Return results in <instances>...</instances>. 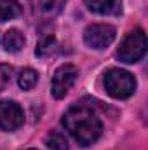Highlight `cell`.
Listing matches in <instances>:
<instances>
[{
    "mask_svg": "<svg viewBox=\"0 0 148 150\" xmlns=\"http://www.w3.org/2000/svg\"><path fill=\"white\" fill-rule=\"evenodd\" d=\"M63 124L82 147L92 145L94 142H98V138L103 133V124L99 117L92 112L91 107L84 103L70 107L63 117Z\"/></svg>",
    "mask_w": 148,
    "mask_h": 150,
    "instance_id": "6da1fadb",
    "label": "cell"
},
{
    "mask_svg": "<svg viewBox=\"0 0 148 150\" xmlns=\"http://www.w3.org/2000/svg\"><path fill=\"white\" fill-rule=\"evenodd\" d=\"M56 49H58L56 40H54L52 37H47V38H44V40L38 44L37 56L38 58H49V56H52V54L56 52Z\"/></svg>",
    "mask_w": 148,
    "mask_h": 150,
    "instance_id": "7c38bea8",
    "label": "cell"
},
{
    "mask_svg": "<svg viewBox=\"0 0 148 150\" xmlns=\"http://www.w3.org/2000/svg\"><path fill=\"white\" fill-rule=\"evenodd\" d=\"M147 52V37L143 30H132L129 32L125 38L120 42L117 49V58L124 63H136L140 61Z\"/></svg>",
    "mask_w": 148,
    "mask_h": 150,
    "instance_id": "3957f363",
    "label": "cell"
},
{
    "mask_svg": "<svg viewBox=\"0 0 148 150\" xmlns=\"http://www.w3.org/2000/svg\"><path fill=\"white\" fill-rule=\"evenodd\" d=\"M84 40L89 47L92 49H106L111 42L115 40V28L105 23H96L87 26V30L84 32Z\"/></svg>",
    "mask_w": 148,
    "mask_h": 150,
    "instance_id": "277c9868",
    "label": "cell"
},
{
    "mask_svg": "<svg viewBox=\"0 0 148 150\" xmlns=\"http://www.w3.org/2000/svg\"><path fill=\"white\" fill-rule=\"evenodd\" d=\"M78 70L75 65H61L52 77V94L54 98L61 100L68 94V91L72 89V86L77 80Z\"/></svg>",
    "mask_w": 148,
    "mask_h": 150,
    "instance_id": "8992f818",
    "label": "cell"
},
{
    "mask_svg": "<svg viewBox=\"0 0 148 150\" xmlns=\"http://www.w3.org/2000/svg\"><path fill=\"white\" fill-rule=\"evenodd\" d=\"M25 122V113L21 107L9 100H0V129L12 133L19 129Z\"/></svg>",
    "mask_w": 148,
    "mask_h": 150,
    "instance_id": "5b68a950",
    "label": "cell"
},
{
    "mask_svg": "<svg viewBox=\"0 0 148 150\" xmlns=\"http://www.w3.org/2000/svg\"><path fill=\"white\" fill-rule=\"evenodd\" d=\"M25 42H26L25 35L19 30H9V32H5V35L2 38L4 49L7 52H19L25 47Z\"/></svg>",
    "mask_w": 148,
    "mask_h": 150,
    "instance_id": "ba28073f",
    "label": "cell"
},
{
    "mask_svg": "<svg viewBox=\"0 0 148 150\" xmlns=\"http://www.w3.org/2000/svg\"><path fill=\"white\" fill-rule=\"evenodd\" d=\"M105 89L115 100H127L136 91V79L125 70L111 68L105 74Z\"/></svg>",
    "mask_w": 148,
    "mask_h": 150,
    "instance_id": "7a4b0ae2",
    "label": "cell"
},
{
    "mask_svg": "<svg viewBox=\"0 0 148 150\" xmlns=\"http://www.w3.org/2000/svg\"><path fill=\"white\" fill-rule=\"evenodd\" d=\"M37 82H38V74L35 72V70H32V68L21 70V74H19V77H18V84H19V87L25 89V91L33 89V87L37 86Z\"/></svg>",
    "mask_w": 148,
    "mask_h": 150,
    "instance_id": "30bf717a",
    "label": "cell"
},
{
    "mask_svg": "<svg viewBox=\"0 0 148 150\" xmlns=\"http://www.w3.org/2000/svg\"><path fill=\"white\" fill-rule=\"evenodd\" d=\"M21 14V5L14 0H0V21L14 19Z\"/></svg>",
    "mask_w": 148,
    "mask_h": 150,
    "instance_id": "9c48e42d",
    "label": "cell"
},
{
    "mask_svg": "<svg viewBox=\"0 0 148 150\" xmlns=\"http://www.w3.org/2000/svg\"><path fill=\"white\" fill-rule=\"evenodd\" d=\"M11 75H12V67L0 63V91H4L7 87V84L11 82Z\"/></svg>",
    "mask_w": 148,
    "mask_h": 150,
    "instance_id": "4fadbf2b",
    "label": "cell"
},
{
    "mask_svg": "<svg viewBox=\"0 0 148 150\" xmlns=\"http://www.w3.org/2000/svg\"><path fill=\"white\" fill-rule=\"evenodd\" d=\"M89 11L103 16H117L122 12V0H85Z\"/></svg>",
    "mask_w": 148,
    "mask_h": 150,
    "instance_id": "52a82bcc",
    "label": "cell"
},
{
    "mask_svg": "<svg viewBox=\"0 0 148 150\" xmlns=\"http://www.w3.org/2000/svg\"><path fill=\"white\" fill-rule=\"evenodd\" d=\"M45 143H47V147L51 150H68V142H66V138H65L61 133H56V131H52L51 134H47Z\"/></svg>",
    "mask_w": 148,
    "mask_h": 150,
    "instance_id": "8fae6325",
    "label": "cell"
},
{
    "mask_svg": "<svg viewBox=\"0 0 148 150\" xmlns=\"http://www.w3.org/2000/svg\"><path fill=\"white\" fill-rule=\"evenodd\" d=\"M28 150H37V149H28Z\"/></svg>",
    "mask_w": 148,
    "mask_h": 150,
    "instance_id": "5bb4252c",
    "label": "cell"
}]
</instances>
